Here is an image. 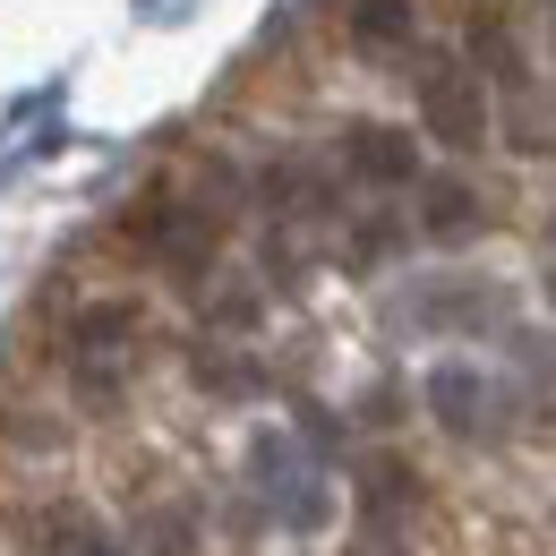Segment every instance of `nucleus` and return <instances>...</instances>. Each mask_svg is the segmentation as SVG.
Returning <instances> with one entry per match:
<instances>
[{
  "label": "nucleus",
  "mask_w": 556,
  "mask_h": 556,
  "mask_svg": "<svg viewBox=\"0 0 556 556\" xmlns=\"http://www.w3.org/2000/svg\"><path fill=\"white\" fill-rule=\"evenodd\" d=\"M35 548H43V556H129L86 505H52V514L35 522Z\"/></svg>",
  "instance_id": "9"
},
{
  "label": "nucleus",
  "mask_w": 556,
  "mask_h": 556,
  "mask_svg": "<svg viewBox=\"0 0 556 556\" xmlns=\"http://www.w3.org/2000/svg\"><path fill=\"white\" fill-rule=\"evenodd\" d=\"M249 480H257V496H266V514L291 522V531H317V522L334 514L317 454H300L291 437H257V445H249Z\"/></svg>",
  "instance_id": "3"
},
{
  "label": "nucleus",
  "mask_w": 556,
  "mask_h": 556,
  "mask_svg": "<svg viewBox=\"0 0 556 556\" xmlns=\"http://www.w3.org/2000/svg\"><path fill=\"white\" fill-rule=\"evenodd\" d=\"M540 291H548V308H556V223L540 231Z\"/></svg>",
  "instance_id": "11"
},
{
  "label": "nucleus",
  "mask_w": 556,
  "mask_h": 556,
  "mask_svg": "<svg viewBox=\"0 0 556 556\" xmlns=\"http://www.w3.org/2000/svg\"><path fill=\"white\" fill-rule=\"evenodd\" d=\"M548 52H556V0H548Z\"/></svg>",
  "instance_id": "12"
},
{
  "label": "nucleus",
  "mask_w": 556,
  "mask_h": 556,
  "mask_svg": "<svg viewBox=\"0 0 556 556\" xmlns=\"http://www.w3.org/2000/svg\"><path fill=\"white\" fill-rule=\"evenodd\" d=\"M403 317H412V326L488 334V326H505V317H514V300H505V282H488V275H428V282L403 291Z\"/></svg>",
  "instance_id": "4"
},
{
  "label": "nucleus",
  "mask_w": 556,
  "mask_h": 556,
  "mask_svg": "<svg viewBox=\"0 0 556 556\" xmlns=\"http://www.w3.org/2000/svg\"><path fill=\"white\" fill-rule=\"evenodd\" d=\"M412 0H351V43L368 52V61H403L412 52Z\"/></svg>",
  "instance_id": "8"
},
{
  "label": "nucleus",
  "mask_w": 556,
  "mask_h": 556,
  "mask_svg": "<svg viewBox=\"0 0 556 556\" xmlns=\"http://www.w3.org/2000/svg\"><path fill=\"white\" fill-rule=\"evenodd\" d=\"M428 419L445 437H463V445H496L514 428V394L488 368H471V359H437L428 368Z\"/></svg>",
  "instance_id": "2"
},
{
  "label": "nucleus",
  "mask_w": 556,
  "mask_h": 556,
  "mask_svg": "<svg viewBox=\"0 0 556 556\" xmlns=\"http://www.w3.org/2000/svg\"><path fill=\"white\" fill-rule=\"evenodd\" d=\"M351 556H419V548L403 540V514L368 505V514H359V531H351Z\"/></svg>",
  "instance_id": "10"
},
{
  "label": "nucleus",
  "mask_w": 556,
  "mask_h": 556,
  "mask_svg": "<svg viewBox=\"0 0 556 556\" xmlns=\"http://www.w3.org/2000/svg\"><path fill=\"white\" fill-rule=\"evenodd\" d=\"M412 198H419V240H437V249H463V240H480V231H488L480 189L454 180V172H419Z\"/></svg>",
  "instance_id": "6"
},
{
  "label": "nucleus",
  "mask_w": 556,
  "mask_h": 556,
  "mask_svg": "<svg viewBox=\"0 0 556 556\" xmlns=\"http://www.w3.org/2000/svg\"><path fill=\"white\" fill-rule=\"evenodd\" d=\"M505 343H514V386H505L514 412L531 428H556V334L548 326H514Z\"/></svg>",
  "instance_id": "7"
},
{
  "label": "nucleus",
  "mask_w": 556,
  "mask_h": 556,
  "mask_svg": "<svg viewBox=\"0 0 556 556\" xmlns=\"http://www.w3.org/2000/svg\"><path fill=\"white\" fill-rule=\"evenodd\" d=\"M343 172L359 189H412L419 180V138L386 129V121H351L343 129Z\"/></svg>",
  "instance_id": "5"
},
{
  "label": "nucleus",
  "mask_w": 556,
  "mask_h": 556,
  "mask_svg": "<svg viewBox=\"0 0 556 556\" xmlns=\"http://www.w3.org/2000/svg\"><path fill=\"white\" fill-rule=\"evenodd\" d=\"M419 121H428V138H437V146L480 154V146H488V77L471 70L463 52L419 61Z\"/></svg>",
  "instance_id": "1"
}]
</instances>
